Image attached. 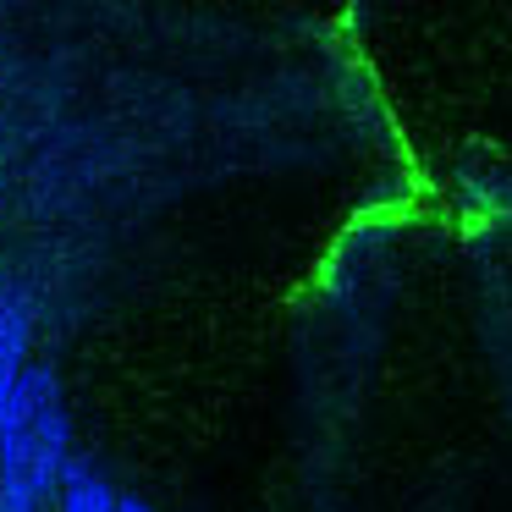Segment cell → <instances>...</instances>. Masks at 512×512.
Instances as JSON below:
<instances>
[{
	"mask_svg": "<svg viewBox=\"0 0 512 512\" xmlns=\"http://www.w3.org/2000/svg\"><path fill=\"white\" fill-rule=\"evenodd\" d=\"M67 446H72V419L61 408V380L56 369L28 364L12 397V424H6V452H0V479H12L34 501L67 474Z\"/></svg>",
	"mask_w": 512,
	"mask_h": 512,
	"instance_id": "obj_1",
	"label": "cell"
},
{
	"mask_svg": "<svg viewBox=\"0 0 512 512\" xmlns=\"http://www.w3.org/2000/svg\"><path fill=\"white\" fill-rule=\"evenodd\" d=\"M116 490L105 474H94L89 463H67L61 474V512H116Z\"/></svg>",
	"mask_w": 512,
	"mask_h": 512,
	"instance_id": "obj_2",
	"label": "cell"
},
{
	"mask_svg": "<svg viewBox=\"0 0 512 512\" xmlns=\"http://www.w3.org/2000/svg\"><path fill=\"white\" fill-rule=\"evenodd\" d=\"M0 512H39V501L28 490H17L12 479H0Z\"/></svg>",
	"mask_w": 512,
	"mask_h": 512,
	"instance_id": "obj_3",
	"label": "cell"
},
{
	"mask_svg": "<svg viewBox=\"0 0 512 512\" xmlns=\"http://www.w3.org/2000/svg\"><path fill=\"white\" fill-rule=\"evenodd\" d=\"M116 512H155V507H149V501H138V496H122V501H116Z\"/></svg>",
	"mask_w": 512,
	"mask_h": 512,
	"instance_id": "obj_4",
	"label": "cell"
},
{
	"mask_svg": "<svg viewBox=\"0 0 512 512\" xmlns=\"http://www.w3.org/2000/svg\"><path fill=\"white\" fill-rule=\"evenodd\" d=\"M6 303H12V292H6V270H0V309H6Z\"/></svg>",
	"mask_w": 512,
	"mask_h": 512,
	"instance_id": "obj_5",
	"label": "cell"
}]
</instances>
